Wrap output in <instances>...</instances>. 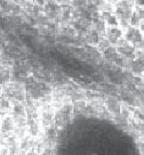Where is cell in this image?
Masks as SVG:
<instances>
[{
    "label": "cell",
    "instance_id": "8992f818",
    "mask_svg": "<svg viewBox=\"0 0 144 155\" xmlns=\"http://www.w3.org/2000/svg\"><path fill=\"white\" fill-rule=\"evenodd\" d=\"M115 47L121 56L129 58V59H134L135 54H136V48L130 42H128L125 38L120 39L119 41L115 45Z\"/></svg>",
    "mask_w": 144,
    "mask_h": 155
},
{
    "label": "cell",
    "instance_id": "8fae6325",
    "mask_svg": "<svg viewBox=\"0 0 144 155\" xmlns=\"http://www.w3.org/2000/svg\"><path fill=\"white\" fill-rule=\"evenodd\" d=\"M134 9H135V12H136V14L139 15L141 22L144 21V6H135Z\"/></svg>",
    "mask_w": 144,
    "mask_h": 155
},
{
    "label": "cell",
    "instance_id": "9c48e42d",
    "mask_svg": "<svg viewBox=\"0 0 144 155\" xmlns=\"http://www.w3.org/2000/svg\"><path fill=\"white\" fill-rule=\"evenodd\" d=\"M105 38L112 46H115L120 39L124 38V31L120 26H108L105 31Z\"/></svg>",
    "mask_w": 144,
    "mask_h": 155
},
{
    "label": "cell",
    "instance_id": "2e32d148",
    "mask_svg": "<svg viewBox=\"0 0 144 155\" xmlns=\"http://www.w3.org/2000/svg\"><path fill=\"white\" fill-rule=\"evenodd\" d=\"M39 5H45L46 4V0H36Z\"/></svg>",
    "mask_w": 144,
    "mask_h": 155
},
{
    "label": "cell",
    "instance_id": "5b68a950",
    "mask_svg": "<svg viewBox=\"0 0 144 155\" xmlns=\"http://www.w3.org/2000/svg\"><path fill=\"white\" fill-rule=\"evenodd\" d=\"M0 135L4 140L15 135V122L13 116L6 115L2 117L0 121Z\"/></svg>",
    "mask_w": 144,
    "mask_h": 155
},
{
    "label": "cell",
    "instance_id": "3957f363",
    "mask_svg": "<svg viewBox=\"0 0 144 155\" xmlns=\"http://www.w3.org/2000/svg\"><path fill=\"white\" fill-rule=\"evenodd\" d=\"M5 91L7 98L14 101L15 103H22L25 99V91H24V89L22 88V86L19 84V83L16 82L7 83Z\"/></svg>",
    "mask_w": 144,
    "mask_h": 155
},
{
    "label": "cell",
    "instance_id": "ac0fdd59",
    "mask_svg": "<svg viewBox=\"0 0 144 155\" xmlns=\"http://www.w3.org/2000/svg\"><path fill=\"white\" fill-rule=\"evenodd\" d=\"M125 1H129V2H134L135 4V1H136V0H125Z\"/></svg>",
    "mask_w": 144,
    "mask_h": 155
},
{
    "label": "cell",
    "instance_id": "30bf717a",
    "mask_svg": "<svg viewBox=\"0 0 144 155\" xmlns=\"http://www.w3.org/2000/svg\"><path fill=\"white\" fill-rule=\"evenodd\" d=\"M104 38L103 35H102L97 30H95L94 28H91V29H88L87 30V33H86V41L88 44L91 45H95L97 46L98 42L101 41L102 39Z\"/></svg>",
    "mask_w": 144,
    "mask_h": 155
},
{
    "label": "cell",
    "instance_id": "277c9868",
    "mask_svg": "<svg viewBox=\"0 0 144 155\" xmlns=\"http://www.w3.org/2000/svg\"><path fill=\"white\" fill-rule=\"evenodd\" d=\"M28 91L34 99H43L45 97L49 96V87L43 82H33L28 83Z\"/></svg>",
    "mask_w": 144,
    "mask_h": 155
},
{
    "label": "cell",
    "instance_id": "d6986e66",
    "mask_svg": "<svg viewBox=\"0 0 144 155\" xmlns=\"http://www.w3.org/2000/svg\"><path fill=\"white\" fill-rule=\"evenodd\" d=\"M141 79H142V81H143V83H144V74L142 75V77H141Z\"/></svg>",
    "mask_w": 144,
    "mask_h": 155
},
{
    "label": "cell",
    "instance_id": "7c38bea8",
    "mask_svg": "<svg viewBox=\"0 0 144 155\" xmlns=\"http://www.w3.org/2000/svg\"><path fill=\"white\" fill-rule=\"evenodd\" d=\"M41 155H53V154H52V150L47 147V148H45V150H43V154H41Z\"/></svg>",
    "mask_w": 144,
    "mask_h": 155
},
{
    "label": "cell",
    "instance_id": "4fadbf2b",
    "mask_svg": "<svg viewBox=\"0 0 144 155\" xmlns=\"http://www.w3.org/2000/svg\"><path fill=\"white\" fill-rule=\"evenodd\" d=\"M135 6H144V0H136Z\"/></svg>",
    "mask_w": 144,
    "mask_h": 155
},
{
    "label": "cell",
    "instance_id": "ba28073f",
    "mask_svg": "<svg viewBox=\"0 0 144 155\" xmlns=\"http://www.w3.org/2000/svg\"><path fill=\"white\" fill-rule=\"evenodd\" d=\"M130 72L135 77H142L144 74V50H136L135 57L132 62Z\"/></svg>",
    "mask_w": 144,
    "mask_h": 155
},
{
    "label": "cell",
    "instance_id": "9a60e30c",
    "mask_svg": "<svg viewBox=\"0 0 144 155\" xmlns=\"http://www.w3.org/2000/svg\"><path fill=\"white\" fill-rule=\"evenodd\" d=\"M119 0H104V2L106 4H111V5H115V2H118Z\"/></svg>",
    "mask_w": 144,
    "mask_h": 155
},
{
    "label": "cell",
    "instance_id": "e0dca14e",
    "mask_svg": "<svg viewBox=\"0 0 144 155\" xmlns=\"http://www.w3.org/2000/svg\"><path fill=\"white\" fill-rule=\"evenodd\" d=\"M25 155H37V153H36L34 150H29Z\"/></svg>",
    "mask_w": 144,
    "mask_h": 155
},
{
    "label": "cell",
    "instance_id": "52a82bcc",
    "mask_svg": "<svg viewBox=\"0 0 144 155\" xmlns=\"http://www.w3.org/2000/svg\"><path fill=\"white\" fill-rule=\"evenodd\" d=\"M104 102H105L106 111L109 112L111 115H113L115 117L119 115L124 104L121 103V101L118 97L115 96V95H109L104 99Z\"/></svg>",
    "mask_w": 144,
    "mask_h": 155
},
{
    "label": "cell",
    "instance_id": "7a4b0ae2",
    "mask_svg": "<svg viewBox=\"0 0 144 155\" xmlns=\"http://www.w3.org/2000/svg\"><path fill=\"white\" fill-rule=\"evenodd\" d=\"M124 38L134 46L136 50H144V35L137 26H128L124 31Z\"/></svg>",
    "mask_w": 144,
    "mask_h": 155
},
{
    "label": "cell",
    "instance_id": "5bb4252c",
    "mask_svg": "<svg viewBox=\"0 0 144 155\" xmlns=\"http://www.w3.org/2000/svg\"><path fill=\"white\" fill-rule=\"evenodd\" d=\"M139 30L142 31V33H143V35H144V21H142V22L139 23Z\"/></svg>",
    "mask_w": 144,
    "mask_h": 155
},
{
    "label": "cell",
    "instance_id": "6da1fadb",
    "mask_svg": "<svg viewBox=\"0 0 144 155\" xmlns=\"http://www.w3.org/2000/svg\"><path fill=\"white\" fill-rule=\"evenodd\" d=\"M135 4L125 1V0H119L115 4V14L119 21V25L124 29L128 28L130 25V18L134 12Z\"/></svg>",
    "mask_w": 144,
    "mask_h": 155
}]
</instances>
